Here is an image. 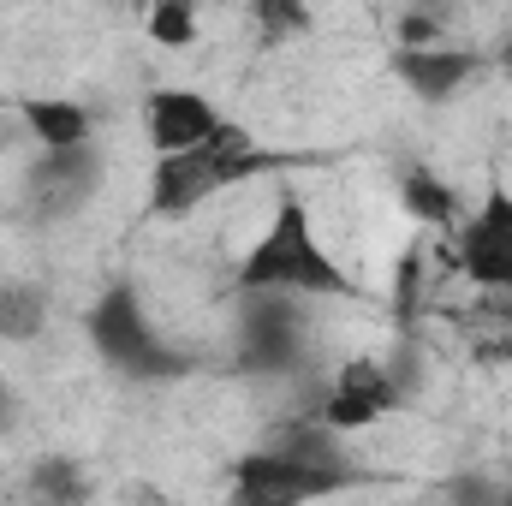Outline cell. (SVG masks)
Returning a JSON list of instances; mask_svg holds the SVG:
<instances>
[{"mask_svg": "<svg viewBox=\"0 0 512 506\" xmlns=\"http://www.w3.org/2000/svg\"><path fill=\"white\" fill-rule=\"evenodd\" d=\"M221 108L197 90H155L149 108H143V126H149V143L155 155H191L197 143H209L221 131Z\"/></svg>", "mask_w": 512, "mask_h": 506, "instance_id": "obj_7", "label": "cell"}, {"mask_svg": "<svg viewBox=\"0 0 512 506\" xmlns=\"http://www.w3.org/2000/svg\"><path fill=\"white\" fill-rule=\"evenodd\" d=\"M90 340H96V352H102L114 370H126V376H137V381L185 376V370H191L179 352L161 346V334L149 328V316H143V304H137L131 286H108V292L96 298V310H90Z\"/></svg>", "mask_w": 512, "mask_h": 506, "instance_id": "obj_3", "label": "cell"}, {"mask_svg": "<svg viewBox=\"0 0 512 506\" xmlns=\"http://www.w3.org/2000/svg\"><path fill=\"white\" fill-rule=\"evenodd\" d=\"M483 60L471 54V48H399L393 54V72L411 84V96H423V102H447V96H459V84L477 72Z\"/></svg>", "mask_w": 512, "mask_h": 506, "instance_id": "obj_8", "label": "cell"}, {"mask_svg": "<svg viewBox=\"0 0 512 506\" xmlns=\"http://www.w3.org/2000/svg\"><path fill=\"white\" fill-rule=\"evenodd\" d=\"M495 506H512V489H501V501H495Z\"/></svg>", "mask_w": 512, "mask_h": 506, "instance_id": "obj_18", "label": "cell"}, {"mask_svg": "<svg viewBox=\"0 0 512 506\" xmlns=\"http://www.w3.org/2000/svg\"><path fill=\"white\" fill-rule=\"evenodd\" d=\"M274 453H286V459H298V465H310V471H352V465L340 459V447H334V429H328V423H322V429L292 423V429H286V441H280Z\"/></svg>", "mask_w": 512, "mask_h": 506, "instance_id": "obj_12", "label": "cell"}, {"mask_svg": "<svg viewBox=\"0 0 512 506\" xmlns=\"http://www.w3.org/2000/svg\"><path fill=\"white\" fill-rule=\"evenodd\" d=\"M459 274L489 286V292H512V191H489L477 221L459 227Z\"/></svg>", "mask_w": 512, "mask_h": 506, "instance_id": "obj_5", "label": "cell"}, {"mask_svg": "<svg viewBox=\"0 0 512 506\" xmlns=\"http://www.w3.org/2000/svg\"><path fill=\"white\" fill-rule=\"evenodd\" d=\"M280 155L256 149V137L233 120H221V131L209 143H197L191 155H155V173H149V209L155 215H191L197 203H209L215 191L256 179V173H274Z\"/></svg>", "mask_w": 512, "mask_h": 506, "instance_id": "obj_2", "label": "cell"}, {"mask_svg": "<svg viewBox=\"0 0 512 506\" xmlns=\"http://www.w3.org/2000/svg\"><path fill=\"white\" fill-rule=\"evenodd\" d=\"M30 489H36L48 506H84L90 501V477H84L72 459H42L36 477H30Z\"/></svg>", "mask_w": 512, "mask_h": 506, "instance_id": "obj_13", "label": "cell"}, {"mask_svg": "<svg viewBox=\"0 0 512 506\" xmlns=\"http://www.w3.org/2000/svg\"><path fill=\"white\" fill-rule=\"evenodd\" d=\"M405 393H399V370H387L382 358H352L340 381H334V393L322 399V423L340 435V429H370L376 417H387L393 405H399Z\"/></svg>", "mask_w": 512, "mask_h": 506, "instance_id": "obj_6", "label": "cell"}, {"mask_svg": "<svg viewBox=\"0 0 512 506\" xmlns=\"http://www.w3.org/2000/svg\"><path fill=\"white\" fill-rule=\"evenodd\" d=\"M358 477L352 471H310V465H298V459H286V453H251V459H239V471H233V506H310L322 501V495H340V489H352Z\"/></svg>", "mask_w": 512, "mask_h": 506, "instance_id": "obj_4", "label": "cell"}, {"mask_svg": "<svg viewBox=\"0 0 512 506\" xmlns=\"http://www.w3.org/2000/svg\"><path fill=\"white\" fill-rule=\"evenodd\" d=\"M149 36H155L161 48H191V36H197V18H191V6H179V0H161V6L149 12Z\"/></svg>", "mask_w": 512, "mask_h": 506, "instance_id": "obj_15", "label": "cell"}, {"mask_svg": "<svg viewBox=\"0 0 512 506\" xmlns=\"http://www.w3.org/2000/svg\"><path fill=\"white\" fill-rule=\"evenodd\" d=\"M0 399H6V387H0Z\"/></svg>", "mask_w": 512, "mask_h": 506, "instance_id": "obj_19", "label": "cell"}, {"mask_svg": "<svg viewBox=\"0 0 512 506\" xmlns=\"http://www.w3.org/2000/svg\"><path fill=\"white\" fill-rule=\"evenodd\" d=\"M399 203H405L423 227H465V197H459L441 173H429V167H405V173H399Z\"/></svg>", "mask_w": 512, "mask_h": 506, "instance_id": "obj_11", "label": "cell"}, {"mask_svg": "<svg viewBox=\"0 0 512 506\" xmlns=\"http://www.w3.org/2000/svg\"><path fill=\"white\" fill-rule=\"evenodd\" d=\"M36 328H42V292L6 286L0 292V340H30Z\"/></svg>", "mask_w": 512, "mask_h": 506, "instance_id": "obj_14", "label": "cell"}, {"mask_svg": "<svg viewBox=\"0 0 512 506\" xmlns=\"http://www.w3.org/2000/svg\"><path fill=\"white\" fill-rule=\"evenodd\" d=\"M239 286L251 298H292V304L298 298H358L352 274L322 251L316 221H310V209L298 197H280L268 233L239 262Z\"/></svg>", "mask_w": 512, "mask_h": 506, "instance_id": "obj_1", "label": "cell"}, {"mask_svg": "<svg viewBox=\"0 0 512 506\" xmlns=\"http://www.w3.org/2000/svg\"><path fill=\"white\" fill-rule=\"evenodd\" d=\"M501 66H507V72H512V42H507V48H501Z\"/></svg>", "mask_w": 512, "mask_h": 506, "instance_id": "obj_17", "label": "cell"}, {"mask_svg": "<svg viewBox=\"0 0 512 506\" xmlns=\"http://www.w3.org/2000/svg\"><path fill=\"white\" fill-rule=\"evenodd\" d=\"M256 18H262L268 30H304V24H310L298 6H280V0H262V6H256Z\"/></svg>", "mask_w": 512, "mask_h": 506, "instance_id": "obj_16", "label": "cell"}, {"mask_svg": "<svg viewBox=\"0 0 512 506\" xmlns=\"http://www.w3.org/2000/svg\"><path fill=\"white\" fill-rule=\"evenodd\" d=\"M18 120L30 126V137H36L48 155L90 149V114H84L72 96H24V102H18Z\"/></svg>", "mask_w": 512, "mask_h": 506, "instance_id": "obj_10", "label": "cell"}, {"mask_svg": "<svg viewBox=\"0 0 512 506\" xmlns=\"http://www.w3.org/2000/svg\"><path fill=\"white\" fill-rule=\"evenodd\" d=\"M292 358H298V310H292V298H251L245 364L251 370H286Z\"/></svg>", "mask_w": 512, "mask_h": 506, "instance_id": "obj_9", "label": "cell"}]
</instances>
